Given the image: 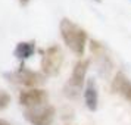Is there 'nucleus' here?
<instances>
[{"instance_id":"obj_3","label":"nucleus","mask_w":131,"mask_h":125,"mask_svg":"<svg viewBox=\"0 0 131 125\" xmlns=\"http://www.w3.org/2000/svg\"><path fill=\"white\" fill-rule=\"evenodd\" d=\"M63 65V52L58 44H53L44 50L41 58V72L46 77H56Z\"/></svg>"},{"instance_id":"obj_8","label":"nucleus","mask_w":131,"mask_h":125,"mask_svg":"<svg viewBox=\"0 0 131 125\" xmlns=\"http://www.w3.org/2000/svg\"><path fill=\"white\" fill-rule=\"evenodd\" d=\"M84 101L85 106L90 112H96L97 110V105H99V93H97V84L93 78H90L87 81L85 90H84Z\"/></svg>"},{"instance_id":"obj_12","label":"nucleus","mask_w":131,"mask_h":125,"mask_svg":"<svg viewBox=\"0 0 131 125\" xmlns=\"http://www.w3.org/2000/svg\"><path fill=\"white\" fill-rule=\"evenodd\" d=\"M28 2H30V0H19V3H21L22 6H27V5H28Z\"/></svg>"},{"instance_id":"obj_2","label":"nucleus","mask_w":131,"mask_h":125,"mask_svg":"<svg viewBox=\"0 0 131 125\" xmlns=\"http://www.w3.org/2000/svg\"><path fill=\"white\" fill-rule=\"evenodd\" d=\"M90 66V60L89 59H80L74 65V69H72V75L69 78V81L66 83L65 88V96L69 97V99H77L80 93H81V88L84 85V79H85V74L89 71Z\"/></svg>"},{"instance_id":"obj_1","label":"nucleus","mask_w":131,"mask_h":125,"mask_svg":"<svg viewBox=\"0 0 131 125\" xmlns=\"http://www.w3.org/2000/svg\"><path fill=\"white\" fill-rule=\"evenodd\" d=\"M59 31L66 47H69V50L75 56H83L84 50H85V44H87V38H89L87 31L68 18L60 19Z\"/></svg>"},{"instance_id":"obj_11","label":"nucleus","mask_w":131,"mask_h":125,"mask_svg":"<svg viewBox=\"0 0 131 125\" xmlns=\"http://www.w3.org/2000/svg\"><path fill=\"white\" fill-rule=\"evenodd\" d=\"M0 125H10V124L7 122L6 119H0Z\"/></svg>"},{"instance_id":"obj_13","label":"nucleus","mask_w":131,"mask_h":125,"mask_svg":"<svg viewBox=\"0 0 131 125\" xmlns=\"http://www.w3.org/2000/svg\"><path fill=\"white\" fill-rule=\"evenodd\" d=\"M94 2H97V3H102V0H94Z\"/></svg>"},{"instance_id":"obj_5","label":"nucleus","mask_w":131,"mask_h":125,"mask_svg":"<svg viewBox=\"0 0 131 125\" xmlns=\"http://www.w3.org/2000/svg\"><path fill=\"white\" fill-rule=\"evenodd\" d=\"M47 100H49V94L47 91L43 88H30L19 93V103L22 106H25L27 109L46 106Z\"/></svg>"},{"instance_id":"obj_4","label":"nucleus","mask_w":131,"mask_h":125,"mask_svg":"<svg viewBox=\"0 0 131 125\" xmlns=\"http://www.w3.org/2000/svg\"><path fill=\"white\" fill-rule=\"evenodd\" d=\"M54 113H56L54 107L46 105V106L27 109L24 112V116L31 125H52L54 119Z\"/></svg>"},{"instance_id":"obj_10","label":"nucleus","mask_w":131,"mask_h":125,"mask_svg":"<svg viewBox=\"0 0 131 125\" xmlns=\"http://www.w3.org/2000/svg\"><path fill=\"white\" fill-rule=\"evenodd\" d=\"M10 103V96L7 94L5 90H0V110L6 109Z\"/></svg>"},{"instance_id":"obj_7","label":"nucleus","mask_w":131,"mask_h":125,"mask_svg":"<svg viewBox=\"0 0 131 125\" xmlns=\"http://www.w3.org/2000/svg\"><path fill=\"white\" fill-rule=\"evenodd\" d=\"M113 93L121 94L124 99L131 101V81L127 78L124 72H118L115 78L112 79V85H111Z\"/></svg>"},{"instance_id":"obj_6","label":"nucleus","mask_w":131,"mask_h":125,"mask_svg":"<svg viewBox=\"0 0 131 125\" xmlns=\"http://www.w3.org/2000/svg\"><path fill=\"white\" fill-rule=\"evenodd\" d=\"M13 77L18 79V83H21L25 87H30V88H37L38 85H41L44 83V79H43V77L40 74L28 69L24 63L18 68V71L15 72Z\"/></svg>"},{"instance_id":"obj_9","label":"nucleus","mask_w":131,"mask_h":125,"mask_svg":"<svg viewBox=\"0 0 131 125\" xmlns=\"http://www.w3.org/2000/svg\"><path fill=\"white\" fill-rule=\"evenodd\" d=\"M34 50H36V43L34 41H21L16 44V47L13 50V56L21 60H25L30 56H32Z\"/></svg>"}]
</instances>
